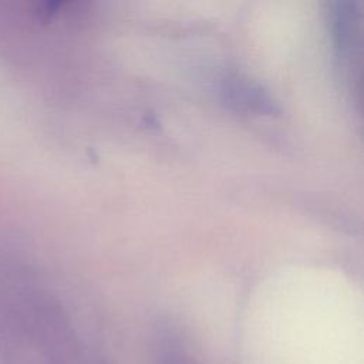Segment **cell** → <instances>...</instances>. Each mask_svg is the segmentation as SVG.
I'll return each instance as SVG.
<instances>
[{"label": "cell", "mask_w": 364, "mask_h": 364, "mask_svg": "<svg viewBox=\"0 0 364 364\" xmlns=\"http://www.w3.org/2000/svg\"><path fill=\"white\" fill-rule=\"evenodd\" d=\"M155 350L156 364H196L185 344L173 333H162Z\"/></svg>", "instance_id": "cell-1"}]
</instances>
